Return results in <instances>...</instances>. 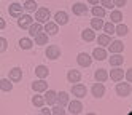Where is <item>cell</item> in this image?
<instances>
[{
	"instance_id": "4",
	"label": "cell",
	"mask_w": 132,
	"mask_h": 115,
	"mask_svg": "<svg viewBox=\"0 0 132 115\" xmlns=\"http://www.w3.org/2000/svg\"><path fill=\"white\" fill-rule=\"evenodd\" d=\"M32 23H34V19H32L30 15H21L19 19H18V26H19L21 29H27Z\"/></svg>"
},
{
	"instance_id": "36",
	"label": "cell",
	"mask_w": 132,
	"mask_h": 115,
	"mask_svg": "<svg viewBox=\"0 0 132 115\" xmlns=\"http://www.w3.org/2000/svg\"><path fill=\"white\" fill-rule=\"evenodd\" d=\"M115 32H116L118 35H121V37H124V35L127 34V27H126L124 24H121V23H119V26L115 27Z\"/></svg>"
},
{
	"instance_id": "30",
	"label": "cell",
	"mask_w": 132,
	"mask_h": 115,
	"mask_svg": "<svg viewBox=\"0 0 132 115\" xmlns=\"http://www.w3.org/2000/svg\"><path fill=\"white\" fill-rule=\"evenodd\" d=\"M110 42H111V38H110V35H107V34H102V35H99V38H97V43H99L100 46H107Z\"/></svg>"
},
{
	"instance_id": "14",
	"label": "cell",
	"mask_w": 132,
	"mask_h": 115,
	"mask_svg": "<svg viewBox=\"0 0 132 115\" xmlns=\"http://www.w3.org/2000/svg\"><path fill=\"white\" fill-rule=\"evenodd\" d=\"M45 32L48 34V35H56V34L59 32L57 24H56V23H51V21H46V24H45Z\"/></svg>"
},
{
	"instance_id": "23",
	"label": "cell",
	"mask_w": 132,
	"mask_h": 115,
	"mask_svg": "<svg viewBox=\"0 0 132 115\" xmlns=\"http://www.w3.org/2000/svg\"><path fill=\"white\" fill-rule=\"evenodd\" d=\"M94 77H96V80H97V82L103 83V82L108 78V74H107L105 69H97V70H96V75H94Z\"/></svg>"
},
{
	"instance_id": "31",
	"label": "cell",
	"mask_w": 132,
	"mask_h": 115,
	"mask_svg": "<svg viewBox=\"0 0 132 115\" xmlns=\"http://www.w3.org/2000/svg\"><path fill=\"white\" fill-rule=\"evenodd\" d=\"M11 88H13V85L10 83V80H6V78L0 80V90L2 91H11Z\"/></svg>"
},
{
	"instance_id": "22",
	"label": "cell",
	"mask_w": 132,
	"mask_h": 115,
	"mask_svg": "<svg viewBox=\"0 0 132 115\" xmlns=\"http://www.w3.org/2000/svg\"><path fill=\"white\" fill-rule=\"evenodd\" d=\"M50 74L48 70V67H45V66H38V67H35V75L37 77H40V78H46Z\"/></svg>"
},
{
	"instance_id": "15",
	"label": "cell",
	"mask_w": 132,
	"mask_h": 115,
	"mask_svg": "<svg viewBox=\"0 0 132 115\" xmlns=\"http://www.w3.org/2000/svg\"><path fill=\"white\" fill-rule=\"evenodd\" d=\"M22 78V69H19V67H13V69L10 70V80L11 82H19Z\"/></svg>"
},
{
	"instance_id": "26",
	"label": "cell",
	"mask_w": 132,
	"mask_h": 115,
	"mask_svg": "<svg viewBox=\"0 0 132 115\" xmlns=\"http://www.w3.org/2000/svg\"><path fill=\"white\" fill-rule=\"evenodd\" d=\"M110 19H111V23H121L122 21V13L119 10H113L110 13Z\"/></svg>"
},
{
	"instance_id": "19",
	"label": "cell",
	"mask_w": 132,
	"mask_h": 115,
	"mask_svg": "<svg viewBox=\"0 0 132 115\" xmlns=\"http://www.w3.org/2000/svg\"><path fill=\"white\" fill-rule=\"evenodd\" d=\"M81 37H83V40H86V42H92L94 38H96L94 29H84V31L81 32Z\"/></svg>"
},
{
	"instance_id": "12",
	"label": "cell",
	"mask_w": 132,
	"mask_h": 115,
	"mask_svg": "<svg viewBox=\"0 0 132 115\" xmlns=\"http://www.w3.org/2000/svg\"><path fill=\"white\" fill-rule=\"evenodd\" d=\"M54 19H56V24L64 26V24L69 23V15L65 13V11H57V13L54 15Z\"/></svg>"
},
{
	"instance_id": "42",
	"label": "cell",
	"mask_w": 132,
	"mask_h": 115,
	"mask_svg": "<svg viewBox=\"0 0 132 115\" xmlns=\"http://www.w3.org/2000/svg\"><path fill=\"white\" fill-rule=\"evenodd\" d=\"M5 27H6V23L3 21L2 18H0V29H5Z\"/></svg>"
},
{
	"instance_id": "20",
	"label": "cell",
	"mask_w": 132,
	"mask_h": 115,
	"mask_svg": "<svg viewBox=\"0 0 132 115\" xmlns=\"http://www.w3.org/2000/svg\"><path fill=\"white\" fill-rule=\"evenodd\" d=\"M35 43L37 45H46L48 43V34L46 32H38L35 35Z\"/></svg>"
},
{
	"instance_id": "35",
	"label": "cell",
	"mask_w": 132,
	"mask_h": 115,
	"mask_svg": "<svg viewBox=\"0 0 132 115\" xmlns=\"http://www.w3.org/2000/svg\"><path fill=\"white\" fill-rule=\"evenodd\" d=\"M103 31H105V34L107 35H113V34H115V26H113V23L110 21V23H107V24H103Z\"/></svg>"
},
{
	"instance_id": "1",
	"label": "cell",
	"mask_w": 132,
	"mask_h": 115,
	"mask_svg": "<svg viewBox=\"0 0 132 115\" xmlns=\"http://www.w3.org/2000/svg\"><path fill=\"white\" fill-rule=\"evenodd\" d=\"M51 18V13H50V10L48 8H37V11H35V19H37V23H46L48 19Z\"/></svg>"
},
{
	"instance_id": "8",
	"label": "cell",
	"mask_w": 132,
	"mask_h": 115,
	"mask_svg": "<svg viewBox=\"0 0 132 115\" xmlns=\"http://www.w3.org/2000/svg\"><path fill=\"white\" fill-rule=\"evenodd\" d=\"M22 10H24L22 5H19V3H13V5H10L8 11H10V15H11L13 18H19V16L22 15Z\"/></svg>"
},
{
	"instance_id": "18",
	"label": "cell",
	"mask_w": 132,
	"mask_h": 115,
	"mask_svg": "<svg viewBox=\"0 0 132 115\" xmlns=\"http://www.w3.org/2000/svg\"><path fill=\"white\" fill-rule=\"evenodd\" d=\"M67 80H69L70 83H77V82L81 80V74H80L78 70H69V74H67Z\"/></svg>"
},
{
	"instance_id": "43",
	"label": "cell",
	"mask_w": 132,
	"mask_h": 115,
	"mask_svg": "<svg viewBox=\"0 0 132 115\" xmlns=\"http://www.w3.org/2000/svg\"><path fill=\"white\" fill-rule=\"evenodd\" d=\"M42 113H45V115L48 113V115H50V113H51V110H50V109H42Z\"/></svg>"
},
{
	"instance_id": "21",
	"label": "cell",
	"mask_w": 132,
	"mask_h": 115,
	"mask_svg": "<svg viewBox=\"0 0 132 115\" xmlns=\"http://www.w3.org/2000/svg\"><path fill=\"white\" fill-rule=\"evenodd\" d=\"M92 56H94V59H97V61H103L107 58V51L103 50V48H96Z\"/></svg>"
},
{
	"instance_id": "28",
	"label": "cell",
	"mask_w": 132,
	"mask_h": 115,
	"mask_svg": "<svg viewBox=\"0 0 132 115\" xmlns=\"http://www.w3.org/2000/svg\"><path fill=\"white\" fill-rule=\"evenodd\" d=\"M37 6H38V5H37V2H35V0H27V2L24 3V10H26V11H29V13L35 11V10H37Z\"/></svg>"
},
{
	"instance_id": "13",
	"label": "cell",
	"mask_w": 132,
	"mask_h": 115,
	"mask_svg": "<svg viewBox=\"0 0 132 115\" xmlns=\"http://www.w3.org/2000/svg\"><path fill=\"white\" fill-rule=\"evenodd\" d=\"M103 93H105V86H103L100 82L94 83V86H92V96H96V98H102Z\"/></svg>"
},
{
	"instance_id": "38",
	"label": "cell",
	"mask_w": 132,
	"mask_h": 115,
	"mask_svg": "<svg viewBox=\"0 0 132 115\" xmlns=\"http://www.w3.org/2000/svg\"><path fill=\"white\" fill-rule=\"evenodd\" d=\"M100 2H102V6L103 8H113V6H115V5H113V0H100Z\"/></svg>"
},
{
	"instance_id": "16",
	"label": "cell",
	"mask_w": 132,
	"mask_h": 115,
	"mask_svg": "<svg viewBox=\"0 0 132 115\" xmlns=\"http://www.w3.org/2000/svg\"><path fill=\"white\" fill-rule=\"evenodd\" d=\"M124 62V58H122L119 53H111V58H110V66H121Z\"/></svg>"
},
{
	"instance_id": "10",
	"label": "cell",
	"mask_w": 132,
	"mask_h": 115,
	"mask_svg": "<svg viewBox=\"0 0 132 115\" xmlns=\"http://www.w3.org/2000/svg\"><path fill=\"white\" fill-rule=\"evenodd\" d=\"M32 88H34L35 93H42V91H46V90H48V83L42 78V80L34 82V83H32Z\"/></svg>"
},
{
	"instance_id": "41",
	"label": "cell",
	"mask_w": 132,
	"mask_h": 115,
	"mask_svg": "<svg viewBox=\"0 0 132 115\" xmlns=\"http://www.w3.org/2000/svg\"><path fill=\"white\" fill-rule=\"evenodd\" d=\"M126 77H127V82H132V70H126Z\"/></svg>"
},
{
	"instance_id": "7",
	"label": "cell",
	"mask_w": 132,
	"mask_h": 115,
	"mask_svg": "<svg viewBox=\"0 0 132 115\" xmlns=\"http://www.w3.org/2000/svg\"><path fill=\"white\" fill-rule=\"evenodd\" d=\"M116 93H118V96H129L130 94V85L129 83H118L116 85Z\"/></svg>"
},
{
	"instance_id": "9",
	"label": "cell",
	"mask_w": 132,
	"mask_h": 115,
	"mask_svg": "<svg viewBox=\"0 0 132 115\" xmlns=\"http://www.w3.org/2000/svg\"><path fill=\"white\" fill-rule=\"evenodd\" d=\"M108 50H110V53H121V51H124V43H121L119 40L110 42L108 43Z\"/></svg>"
},
{
	"instance_id": "11",
	"label": "cell",
	"mask_w": 132,
	"mask_h": 115,
	"mask_svg": "<svg viewBox=\"0 0 132 115\" xmlns=\"http://www.w3.org/2000/svg\"><path fill=\"white\" fill-rule=\"evenodd\" d=\"M110 78L113 80V82H119L121 78H124V70H122V69H119V67L116 66V69H113L111 72H110Z\"/></svg>"
},
{
	"instance_id": "44",
	"label": "cell",
	"mask_w": 132,
	"mask_h": 115,
	"mask_svg": "<svg viewBox=\"0 0 132 115\" xmlns=\"http://www.w3.org/2000/svg\"><path fill=\"white\" fill-rule=\"evenodd\" d=\"M88 2H89L91 5H97V3H99V0H88Z\"/></svg>"
},
{
	"instance_id": "34",
	"label": "cell",
	"mask_w": 132,
	"mask_h": 115,
	"mask_svg": "<svg viewBox=\"0 0 132 115\" xmlns=\"http://www.w3.org/2000/svg\"><path fill=\"white\" fill-rule=\"evenodd\" d=\"M32 104L35 105V107H43L45 98H43V96H34V98H32Z\"/></svg>"
},
{
	"instance_id": "24",
	"label": "cell",
	"mask_w": 132,
	"mask_h": 115,
	"mask_svg": "<svg viewBox=\"0 0 132 115\" xmlns=\"http://www.w3.org/2000/svg\"><path fill=\"white\" fill-rule=\"evenodd\" d=\"M56 98H57V94H56V91L53 90H48V93L45 94V102H48L50 105H53L56 102Z\"/></svg>"
},
{
	"instance_id": "33",
	"label": "cell",
	"mask_w": 132,
	"mask_h": 115,
	"mask_svg": "<svg viewBox=\"0 0 132 115\" xmlns=\"http://www.w3.org/2000/svg\"><path fill=\"white\" fill-rule=\"evenodd\" d=\"M92 15L96 18H103L105 16V8L103 6H94L92 8Z\"/></svg>"
},
{
	"instance_id": "5",
	"label": "cell",
	"mask_w": 132,
	"mask_h": 115,
	"mask_svg": "<svg viewBox=\"0 0 132 115\" xmlns=\"http://www.w3.org/2000/svg\"><path fill=\"white\" fill-rule=\"evenodd\" d=\"M77 61H78V64H80L81 67H89L91 62H92V58H91L88 53H80L78 58H77Z\"/></svg>"
},
{
	"instance_id": "25",
	"label": "cell",
	"mask_w": 132,
	"mask_h": 115,
	"mask_svg": "<svg viewBox=\"0 0 132 115\" xmlns=\"http://www.w3.org/2000/svg\"><path fill=\"white\" fill-rule=\"evenodd\" d=\"M27 29H29V34H30L32 37H35L38 32H42V24H40V23H35V24L32 23V24H30L29 27H27Z\"/></svg>"
},
{
	"instance_id": "40",
	"label": "cell",
	"mask_w": 132,
	"mask_h": 115,
	"mask_svg": "<svg viewBox=\"0 0 132 115\" xmlns=\"http://www.w3.org/2000/svg\"><path fill=\"white\" fill-rule=\"evenodd\" d=\"M115 6H126V0H113Z\"/></svg>"
},
{
	"instance_id": "37",
	"label": "cell",
	"mask_w": 132,
	"mask_h": 115,
	"mask_svg": "<svg viewBox=\"0 0 132 115\" xmlns=\"http://www.w3.org/2000/svg\"><path fill=\"white\" fill-rule=\"evenodd\" d=\"M51 113H54V115H64V113H65V110H64L62 105H59V107H54V109L51 110Z\"/></svg>"
},
{
	"instance_id": "39",
	"label": "cell",
	"mask_w": 132,
	"mask_h": 115,
	"mask_svg": "<svg viewBox=\"0 0 132 115\" xmlns=\"http://www.w3.org/2000/svg\"><path fill=\"white\" fill-rule=\"evenodd\" d=\"M6 46H8V42L5 40V38H0V53L6 51Z\"/></svg>"
},
{
	"instance_id": "6",
	"label": "cell",
	"mask_w": 132,
	"mask_h": 115,
	"mask_svg": "<svg viewBox=\"0 0 132 115\" xmlns=\"http://www.w3.org/2000/svg\"><path fill=\"white\" fill-rule=\"evenodd\" d=\"M69 104V112L72 113V115H78V113H81V110H83V104L80 102V101H72V102H67Z\"/></svg>"
},
{
	"instance_id": "2",
	"label": "cell",
	"mask_w": 132,
	"mask_h": 115,
	"mask_svg": "<svg viewBox=\"0 0 132 115\" xmlns=\"http://www.w3.org/2000/svg\"><path fill=\"white\" fill-rule=\"evenodd\" d=\"M46 58L48 59H57V58H61V48L57 45H50L46 48Z\"/></svg>"
},
{
	"instance_id": "32",
	"label": "cell",
	"mask_w": 132,
	"mask_h": 115,
	"mask_svg": "<svg viewBox=\"0 0 132 115\" xmlns=\"http://www.w3.org/2000/svg\"><path fill=\"white\" fill-rule=\"evenodd\" d=\"M32 40H30V38H21V40H19V46L22 48V50H30V48H32Z\"/></svg>"
},
{
	"instance_id": "17",
	"label": "cell",
	"mask_w": 132,
	"mask_h": 115,
	"mask_svg": "<svg viewBox=\"0 0 132 115\" xmlns=\"http://www.w3.org/2000/svg\"><path fill=\"white\" fill-rule=\"evenodd\" d=\"M72 10H73V13L78 15V16L88 13V8H86V5H84V3H75V5L72 6Z\"/></svg>"
},
{
	"instance_id": "27",
	"label": "cell",
	"mask_w": 132,
	"mask_h": 115,
	"mask_svg": "<svg viewBox=\"0 0 132 115\" xmlns=\"http://www.w3.org/2000/svg\"><path fill=\"white\" fill-rule=\"evenodd\" d=\"M56 101H59V104L64 107V105H67V102H69V94L65 93V91H61L57 94V98H56Z\"/></svg>"
},
{
	"instance_id": "3",
	"label": "cell",
	"mask_w": 132,
	"mask_h": 115,
	"mask_svg": "<svg viewBox=\"0 0 132 115\" xmlns=\"http://www.w3.org/2000/svg\"><path fill=\"white\" fill-rule=\"evenodd\" d=\"M86 93H88V90H86V86H84L83 83H78L77 82V85L72 86V94L77 96V98H84Z\"/></svg>"
},
{
	"instance_id": "29",
	"label": "cell",
	"mask_w": 132,
	"mask_h": 115,
	"mask_svg": "<svg viewBox=\"0 0 132 115\" xmlns=\"http://www.w3.org/2000/svg\"><path fill=\"white\" fill-rule=\"evenodd\" d=\"M91 26L94 31H100V29L103 27V21H102V18H94L91 19Z\"/></svg>"
}]
</instances>
